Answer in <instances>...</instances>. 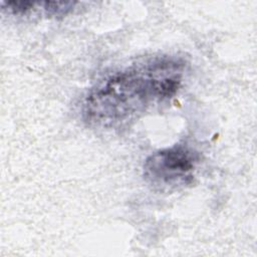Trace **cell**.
Returning a JSON list of instances; mask_svg holds the SVG:
<instances>
[{
    "mask_svg": "<svg viewBox=\"0 0 257 257\" xmlns=\"http://www.w3.org/2000/svg\"><path fill=\"white\" fill-rule=\"evenodd\" d=\"M186 61L161 55L145 59L105 77L82 102L83 119L90 125L111 128L170 100L179 91Z\"/></svg>",
    "mask_w": 257,
    "mask_h": 257,
    "instance_id": "1",
    "label": "cell"
},
{
    "mask_svg": "<svg viewBox=\"0 0 257 257\" xmlns=\"http://www.w3.org/2000/svg\"><path fill=\"white\" fill-rule=\"evenodd\" d=\"M201 156L194 148L178 144L152 153L143 166L146 182L159 191H174L193 183Z\"/></svg>",
    "mask_w": 257,
    "mask_h": 257,
    "instance_id": "2",
    "label": "cell"
}]
</instances>
